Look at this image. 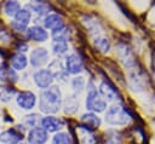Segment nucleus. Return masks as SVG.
I'll return each instance as SVG.
<instances>
[{
  "label": "nucleus",
  "instance_id": "obj_1",
  "mask_svg": "<svg viewBox=\"0 0 155 144\" xmlns=\"http://www.w3.org/2000/svg\"><path fill=\"white\" fill-rule=\"evenodd\" d=\"M61 105H62V94L57 86H52L41 92L39 99V108L42 113L54 114L61 109Z\"/></svg>",
  "mask_w": 155,
  "mask_h": 144
},
{
  "label": "nucleus",
  "instance_id": "obj_2",
  "mask_svg": "<svg viewBox=\"0 0 155 144\" xmlns=\"http://www.w3.org/2000/svg\"><path fill=\"white\" fill-rule=\"evenodd\" d=\"M105 122L114 126H121L126 125L131 120V114L126 108H124L121 104H113L107 109L105 113Z\"/></svg>",
  "mask_w": 155,
  "mask_h": 144
},
{
  "label": "nucleus",
  "instance_id": "obj_3",
  "mask_svg": "<svg viewBox=\"0 0 155 144\" xmlns=\"http://www.w3.org/2000/svg\"><path fill=\"white\" fill-rule=\"evenodd\" d=\"M86 108L91 113H101L107 108V102L101 97L99 92L94 87L93 82L87 83V97H86Z\"/></svg>",
  "mask_w": 155,
  "mask_h": 144
},
{
  "label": "nucleus",
  "instance_id": "obj_4",
  "mask_svg": "<svg viewBox=\"0 0 155 144\" xmlns=\"http://www.w3.org/2000/svg\"><path fill=\"white\" fill-rule=\"evenodd\" d=\"M33 79H34V82L36 83L38 87L47 90L52 85V82L54 80V76L52 75V73L48 69H40V70L34 73Z\"/></svg>",
  "mask_w": 155,
  "mask_h": 144
},
{
  "label": "nucleus",
  "instance_id": "obj_5",
  "mask_svg": "<svg viewBox=\"0 0 155 144\" xmlns=\"http://www.w3.org/2000/svg\"><path fill=\"white\" fill-rule=\"evenodd\" d=\"M30 18H31L30 11H28L25 8H21L17 12V15L15 16V21L11 23V25L17 31H24V30H27V25L29 24Z\"/></svg>",
  "mask_w": 155,
  "mask_h": 144
},
{
  "label": "nucleus",
  "instance_id": "obj_6",
  "mask_svg": "<svg viewBox=\"0 0 155 144\" xmlns=\"http://www.w3.org/2000/svg\"><path fill=\"white\" fill-rule=\"evenodd\" d=\"M84 63L78 53H71L65 58V71L69 74H79L82 71Z\"/></svg>",
  "mask_w": 155,
  "mask_h": 144
},
{
  "label": "nucleus",
  "instance_id": "obj_7",
  "mask_svg": "<svg viewBox=\"0 0 155 144\" xmlns=\"http://www.w3.org/2000/svg\"><path fill=\"white\" fill-rule=\"evenodd\" d=\"M99 94H102L108 102H116L120 100V93L119 91L109 82V81H102L99 85Z\"/></svg>",
  "mask_w": 155,
  "mask_h": 144
},
{
  "label": "nucleus",
  "instance_id": "obj_8",
  "mask_svg": "<svg viewBox=\"0 0 155 144\" xmlns=\"http://www.w3.org/2000/svg\"><path fill=\"white\" fill-rule=\"evenodd\" d=\"M36 103V97L31 91H22L17 94V104L24 109V110H30L35 106Z\"/></svg>",
  "mask_w": 155,
  "mask_h": 144
},
{
  "label": "nucleus",
  "instance_id": "obj_9",
  "mask_svg": "<svg viewBox=\"0 0 155 144\" xmlns=\"http://www.w3.org/2000/svg\"><path fill=\"white\" fill-rule=\"evenodd\" d=\"M29 61H30V64L34 65V67H41V65H44L48 61V52H47V50L44 48V47L34 48L30 52Z\"/></svg>",
  "mask_w": 155,
  "mask_h": 144
},
{
  "label": "nucleus",
  "instance_id": "obj_10",
  "mask_svg": "<svg viewBox=\"0 0 155 144\" xmlns=\"http://www.w3.org/2000/svg\"><path fill=\"white\" fill-rule=\"evenodd\" d=\"M29 144H45L47 140V132L42 127H34L28 132Z\"/></svg>",
  "mask_w": 155,
  "mask_h": 144
},
{
  "label": "nucleus",
  "instance_id": "obj_11",
  "mask_svg": "<svg viewBox=\"0 0 155 144\" xmlns=\"http://www.w3.org/2000/svg\"><path fill=\"white\" fill-rule=\"evenodd\" d=\"M116 52H117V56L119 58L124 62V64L127 67V68H131L136 64V61L133 59V56H132V52L131 50L128 48V46H126L125 44H119L116 46Z\"/></svg>",
  "mask_w": 155,
  "mask_h": 144
},
{
  "label": "nucleus",
  "instance_id": "obj_12",
  "mask_svg": "<svg viewBox=\"0 0 155 144\" xmlns=\"http://www.w3.org/2000/svg\"><path fill=\"white\" fill-rule=\"evenodd\" d=\"M41 125L46 132H57L63 127L64 122L56 116H45L41 120Z\"/></svg>",
  "mask_w": 155,
  "mask_h": 144
},
{
  "label": "nucleus",
  "instance_id": "obj_13",
  "mask_svg": "<svg viewBox=\"0 0 155 144\" xmlns=\"http://www.w3.org/2000/svg\"><path fill=\"white\" fill-rule=\"evenodd\" d=\"M76 134H78L80 144H96L94 134L91 132L90 128H87L82 125H79V126H76Z\"/></svg>",
  "mask_w": 155,
  "mask_h": 144
},
{
  "label": "nucleus",
  "instance_id": "obj_14",
  "mask_svg": "<svg viewBox=\"0 0 155 144\" xmlns=\"http://www.w3.org/2000/svg\"><path fill=\"white\" fill-rule=\"evenodd\" d=\"M27 36H28L30 40H33V41L42 42V41L47 40L48 34H47V31H46L42 27L34 25V27H30V28L27 29Z\"/></svg>",
  "mask_w": 155,
  "mask_h": 144
},
{
  "label": "nucleus",
  "instance_id": "obj_15",
  "mask_svg": "<svg viewBox=\"0 0 155 144\" xmlns=\"http://www.w3.org/2000/svg\"><path fill=\"white\" fill-rule=\"evenodd\" d=\"M22 140V134L16 129H6L0 133V142L5 144H18Z\"/></svg>",
  "mask_w": 155,
  "mask_h": 144
},
{
  "label": "nucleus",
  "instance_id": "obj_16",
  "mask_svg": "<svg viewBox=\"0 0 155 144\" xmlns=\"http://www.w3.org/2000/svg\"><path fill=\"white\" fill-rule=\"evenodd\" d=\"M44 25L45 28L47 29H51L52 31L53 30H57V29H61L64 27V23H63V19L57 13H51V15H47L45 17V21H44Z\"/></svg>",
  "mask_w": 155,
  "mask_h": 144
},
{
  "label": "nucleus",
  "instance_id": "obj_17",
  "mask_svg": "<svg viewBox=\"0 0 155 144\" xmlns=\"http://www.w3.org/2000/svg\"><path fill=\"white\" fill-rule=\"evenodd\" d=\"M81 121H82L84 126L90 128V129H94V128H98L101 126V119L94 113H86V114H84L81 116Z\"/></svg>",
  "mask_w": 155,
  "mask_h": 144
},
{
  "label": "nucleus",
  "instance_id": "obj_18",
  "mask_svg": "<svg viewBox=\"0 0 155 144\" xmlns=\"http://www.w3.org/2000/svg\"><path fill=\"white\" fill-rule=\"evenodd\" d=\"M28 64V59L23 53H17L11 59V65L15 68V70H23Z\"/></svg>",
  "mask_w": 155,
  "mask_h": 144
},
{
  "label": "nucleus",
  "instance_id": "obj_19",
  "mask_svg": "<svg viewBox=\"0 0 155 144\" xmlns=\"http://www.w3.org/2000/svg\"><path fill=\"white\" fill-rule=\"evenodd\" d=\"M93 44H94V46H96V48L98 50V51H101V52H103V53H105V52H108L109 50H110V42H109V40L107 39V38H104V36H96L94 39H93Z\"/></svg>",
  "mask_w": 155,
  "mask_h": 144
},
{
  "label": "nucleus",
  "instance_id": "obj_20",
  "mask_svg": "<svg viewBox=\"0 0 155 144\" xmlns=\"http://www.w3.org/2000/svg\"><path fill=\"white\" fill-rule=\"evenodd\" d=\"M64 108H65V109H64L65 113H69V114L75 113V111L78 110V108H79V102H78V99H76L74 96L67 97L65 103H64Z\"/></svg>",
  "mask_w": 155,
  "mask_h": 144
},
{
  "label": "nucleus",
  "instance_id": "obj_21",
  "mask_svg": "<svg viewBox=\"0 0 155 144\" xmlns=\"http://www.w3.org/2000/svg\"><path fill=\"white\" fill-rule=\"evenodd\" d=\"M52 144H73L71 137L68 133L58 132L52 138Z\"/></svg>",
  "mask_w": 155,
  "mask_h": 144
},
{
  "label": "nucleus",
  "instance_id": "obj_22",
  "mask_svg": "<svg viewBox=\"0 0 155 144\" xmlns=\"http://www.w3.org/2000/svg\"><path fill=\"white\" fill-rule=\"evenodd\" d=\"M29 8H31L35 13H38L39 16H42V15H46L48 12V7L45 2H41V1H35V2H30L28 5Z\"/></svg>",
  "mask_w": 155,
  "mask_h": 144
},
{
  "label": "nucleus",
  "instance_id": "obj_23",
  "mask_svg": "<svg viewBox=\"0 0 155 144\" xmlns=\"http://www.w3.org/2000/svg\"><path fill=\"white\" fill-rule=\"evenodd\" d=\"M4 10H5L7 16H10V17L13 16L15 17L17 15V12L21 10V5L17 1H7L5 4V6H4Z\"/></svg>",
  "mask_w": 155,
  "mask_h": 144
},
{
  "label": "nucleus",
  "instance_id": "obj_24",
  "mask_svg": "<svg viewBox=\"0 0 155 144\" xmlns=\"http://www.w3.org/2000/svg\"><path fill=\"white\" fill-rule=\"evenodd\" d=\"M53 53L54 54H64L67 51H68V42L67 41H54L53 42Z\"/></svg>",
  "mask_w": 155,
  "mask_h": 144
},
{
  "label": "nucleus",
  "instance_id": "obj_25",
  "mask_svg": "<svg viewBox=\"0 0 155 144\" xmlns=\"http://www.w3.org/2000/svg\"><path fill=\"white\" fill-rule=\"evenodd\" d=\"M15 91L10 87H0V99L4 102L11 100V97L13 96Z\"/></svg>",
  "mask_w": 155,
  "mask_h": 144
},
{
  "label": "nucleus",
  "instance_id": "obj_26",
  "mask_svg": "<svg viewBox=\"0 0 155 144\" xmlns=\"http://www.w3.org/2000/svg\"><path fill=\"white\" fill-rule=\"evenodd\" d=\"M36 122H38V115L36 114H31V115H27L24 116V125L28 127H36Z\"/></svg>",
  "mask_w": 155,
  "mask_h": 144
},
{
  "label": "nucleus",
  "instance_id": "obj_27",
  "mask_svg": "<svg viewBox=\"0 0 155 144\" xmlns=\"http://www.w3.org/2000/svg\"><path fill=\"white\" fill-rule=\"evenodd\" d=\"M71 85H73V88H74L75 91L80 92V91H82V88H84V86H85V80H84V77H81V76L75 77V79H73Z\"/></svg>",
  "mask_w": 155,
  "mask_h": 144
},
{
  "label": "nucleus",
  "instance_id": "obj_28",
  "mask_svg": "<svg viewBox=\"0 0 155 144\" xmlns=\"http://www.w3.org/2000/svg\"><path fill=\"white\" fill-rule=\"evenodd\" d=\"M104 144H120V138L115 132H111V134L108 136Z\"/></svg>",
  "mask_w": 155,
  "mask_h": 144
},
{
  "label": "nucleus",
  "instance_id": "obj_29",
  "mask_svg": "<svg viewBox=\"0 0 155 144\" xmlns=\"http://www.w3.org/2000/svg\"><path fill=\"white\" fill-rule=\"evenodd\" d=\"M18 144H24V143H18Z\"/></svg>",
  "mask_w": 155,
  "mask_h": 144
}]
</instances>
